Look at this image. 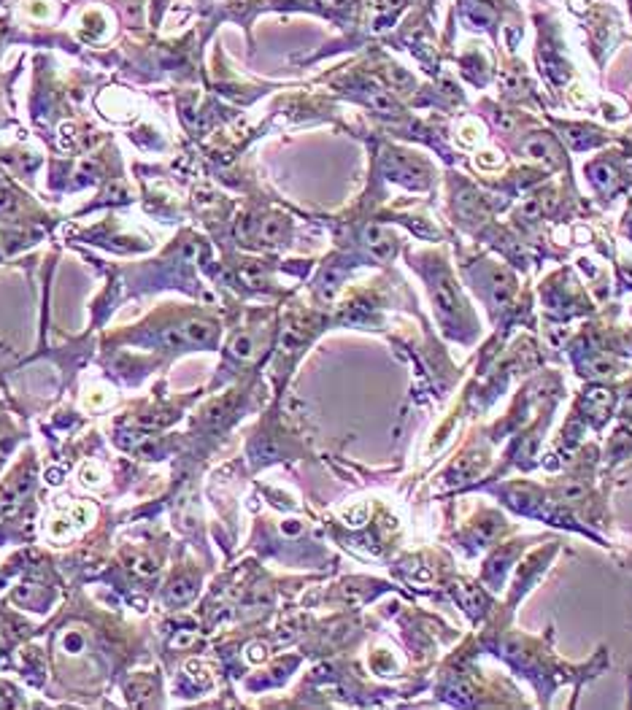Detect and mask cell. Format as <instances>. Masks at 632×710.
Returning a JSON list of instances; mask_svg holds the SVG:
<instances>
[{
  "mask_svg": "<svg viewBox=\"0 0 632 710\" xmlns=\"http://www.w3.org/2000/svg\"><path fill=\"white\" fill-rule=\"evenodd\" d=\"M589 173H592V181H595V187H597V189H603V192H605V189L614 187L616 173H614V170H611V168H608V165H595V168L589 170Z\"/></svg>",
  "mask_w": 632,
  "mask_h": 710,
  "instance_id": "cell-8",
  "label": "cell"
},
{
  "mask_svg": "<svg viewBox=\"0 0 632 710\" xmlns=\"http://www.w3.org/2000/svg\"><path fill=\"white\" fill-rule=\"evenodd\" d=\"M365 516H368V508H365V505H357L354 510H352V508H349V510L343 513V519H346V524H354V527H357V524L365 522Z\"/></svg>",
  "mask_w": 632,
  "mask_h": 710,
  "instance_id": "cell-14",
  "label": "cell"
},
{
  "mask_svg": "<svg viewBox=\"0 0 632 710\" xmlns=\"http://www.w3.org/2000/svg\"><path fill=\"white\" fill-rule=\"evenodd\" d=\"M492 122H495V127H500L502 132H511V130H514V127H516L514 116H508V113H500V111L492 113Z\"/></svg>",
  "mask_w": 632,
  "mask_h": 710,
  "instance_id": "cell-15",
  "label": "cell"
},
{
  "mask_svg": "<svg viewBox=\"0 0 632 710\" xmlns=\"http://www.w3.org/2000/svg\"><path fill=\"white\" fill-rule=\"evenodd\" d=\"M186 673H189V678H192L195 683H203V686L205 683H211V678H214L211 670H208V664L200 662V659H192V662L186 664Z\"/></svg>",
  "mask_w": 632,
  "mask_h": 710,
  "instance_id": "cell-9",
  "label": "cell"
},
{
  "mask_svg": "<svg viewBox=\"0 0 632 710\" xmlns=\"http://www.w3.org/2000/svg\"><path fill=\"white\" fill-rule=\"evenodd\" d=\"M281 235H284V222L279 216H270V219L262 222V238L265 241H279Z\"/></svg>",
  "mask_w": 632,
  "mask_h": 710,
  "instance_id": "cell-11",
  "label": "cell"
},
{
  "mask_svg": "<svg viewBox=\"0 0 632 710\" xmlns=\"http://www.w3.org/2000/svg\"><path fill=\"white\" fill-rule=\"evenodd\" d=\"M78 475H81V484L87 486H97L100 484V478H103V473L97 465H84V468L78 470Z\"/></svg>",
  "mask_w": 632,
  "mask_h": 710,
  "instance_id": "cell-13",
  "label": "cell"
},
{
  "mask_svg": "<svg viewBox=\"0 0 632 710\" xmlns=\"http://www.w3.org/2000/svg\"><path fill=\"white\" fill-rule=\"evenodd\" d=\"M195 597V583L189 578H179L170 583V589H167V599L173 602V605H184L189 599Z\"/></svg>",
  "mask_w": 632,
  "mask_h": 710,
  "instance_id": "cell-5",
  "label": "cell"
},
{
  "mask_svg": "<svg viewBox=\"0 0 632 710\" xmlns=\"http://www.w3.org/2000/svg\"><path fill=\"white\" fill-rule=\"evenodd\" d=\"M181 333H184L186 343H195V346H208L217 337V330L208 321H189V324L181 327Z\"/></svg>",
  "mask_w": 632,
  "mask_h": 710,
  "instance_id": "cell-4",
  "label": "cell"
},
{
  "mask_svg": "<svg viewBox=\"0 0 632 710\" xmlns=\"http://www.w3.org/2000/svg\"><path fill=\"white\" fill-rule=\"evenodd\" d=\"M365 243L371 246V251L376 254V257H390L392 254V249H394V241H392V235L384 230V227H368L365 230Z\"/></svg>",
  "mask_w": 632,
  "mask_h": 710,
  "instance_id": "cell-3",
  "label": "cell"
},
{
  "mask_svg": "<svg viewBox=\"0 0 632 710\" xmlns=\"http://www.w3.org/2000/svg\"><path fill=\"white\" fill-rule=\"evenodd\" d=\"M400 3H403V0H371V8L373 11H381V14H384V11H392V8H394V6H400Z\"/></svg>",
  "mask_w": 632,
  "mask_h": 710,
  "instance_id": "cell-16",
  "label": "cell"
},
{
  "mask_svg": "<svg viewBox=\"0 0 632 710\" xmlns=\"http://www.w3.org/2000/svg\"><path fill=\"white\" fill-rule=\"evenodd\" d=\"M457 138H460V144H465V146H476L483 138L481 125H479L476 119H465V122L457 127Z\"/></svg>",
  "mask_w": 632,
  "mask_h": 710,
  "instance_id": "cell-7",
  "label": "cell"
},
{
  "mask_svg": "<svg viewBox=\"0 0 632 710\" xmlns=\"http://www.w3.org/2000/svg\"><path fill=\"white\" fill-rule=\"evenodd\" d=\"M46 481H49V484H60V470H49V473H46Z\"/></svg>",
  "mask_w": 632,
  "mask_h": 710,
  "instance_id": "cell-22",
  "label": "cell"
},
{
  "mask_svg": "<svg viewBox=\"0 0 632 710\" xmlns=\"http://www.w3.org/2000/svg\"><path fill=\"white\" fill-rule=\"evenodd\" d=\"M432 298H435V305H438V311L444 314V316H454V314H460V298H457V289H454V284L446 279V276H441V279H435L432 284Z\"/></svg>",
  "mask_w": 632,
  "mask_h": 710,
  "instance_id": "cell-1",
  "label": "cell"
},
{
  "mask_svg": "<svg viewBox=\"0 0 632 710\" xmlns=\"http://www.w3.org/2000/svg\"><path fill=\"white\" fill-rule=\"evenodd\" d=\"M322 6H327V8H333V11H341V8H346L349 6V0H319Z\"/></svg>",
  "mask_w": 632,
  "mask_h": 710,
  "instance_id": "cell-21",
  "label": "cell"
},
{
  "mask_svg": "<svg viewBox=\"0 0 632 710\" xmlns=\"http://www.w3.org/2000/svg\"><path fill=\"white\" fill-rule=\"evenodd\" d=\"M371 106H373V111L387 113V116H397V111H400L397 100H394L390 92H384V90H373V92H371Z\"/></svg>",
  "mask_w": 632,
  "mask_h": 710,
  "instance_id": "cell-6",
  "label": "cell"
},
{
  "mask_svg": "<svg viewBox=\"0 0 632 710\" xmlns=\"http://www.w3.org/2000/svg\"><path fill=\"white\" fill-rule=\"evenodd\" d=\"M65 648H68L71 654L81 651V637H78V635H68V637H65Z\"/></svg>",
  "mask_w": 632,
  "mask_h": 710,
  "instance_id": "cell-20",
  "label": "cell"
},
{
  "mask_svg": "<svg viewBox=\"0 0 632 710\" xmlns=\"http://www.w3.org/2000/svg\"><path fill=\"white\" fill-rule=\"evenodd\" d=\"M521 151H524L530 160H535V162H546V165H554V160H557V149H554L551 138H546V135H535V138H530V141L524 144V149Z\"/></svg>",
  "mask_w": 632,
  "mask_h": 710,
  "instance_id": "cell-2",
  "label": "cell"
},
{
  "mask_svg": "<svg viewBox=\"0 0 632 710\" xmlns=\"http://www.w3.org/2000/svg\"><path fill=\"white\" fill-rule=\"evenodd\" d=\"M249 659H252V662H262V659H265V646H262V643H252V646H249Z\"/></svg>",
  "mask_w": 632,
  "mask_h": 710,
  "instance_id": "cell-18",
  "label": "cell"
},
{
  "mask_svg": "<svg viewBox=\"0 0 632 710\" xmlns=\"http://www.w3.org/2000/svg\"><path fill=\"white\" fill-rule=\"evenodd\" d=\"M479 165H483V168H495V165H500V157H497L495 151H483V154H479Z\"/></svg>",
  "mask_w": 632,
  "mask_h": 710,
  "instance_id": "cell-17",
  "label": "cell"
},
{
  "mask_svg": "<svg viewBox=\"0 0 632 710\" xmlns=\"http://www.w3.org/2000/svg\"><path fill=\"white\" fill-rule=\"evenodd\" d=\"M132 570H135V573H141V576H146V573H154V564H151L149 559H135Z\"/></svg>",
  "mask_w": 632,
  "mask_h": 710,
  "instance_id": "cell-19",
  "label": "cell"
},
{
  "mask_svg": "<svg viewBox=\"0 0 632 710\" xmlns=\"http://www.w3.org/2000/svg\"><path fill=\"white\" fill-rule=\"evenodd\" d=\"M387 78H390V84H392V87H394V90L400 87V92H408V87H411V76L406 74L403 68H397V65H394V68H390V71H387Z\"/></svg>",
  "mask_w": 632,
  "mask_h": 710,
  "instance_id": "cell-12",
  "label": "cell"
},
{
  "mask_svg": "<svg viewBox=\"0 0 632 710\" xmlns=\"http://www.w3.org/2000/svg\"><path fill=\"white\" fill-rule=\"evenodd\" d=\"M230 351H233L235 359H249V356L254 354V340H252V335H238L233 340Z\"/></svg>",
  "mask_w": 632,
  "mask_h": 710,
  "instance_id": "cell-10",
  "label": "cell"
}]
</instances>
